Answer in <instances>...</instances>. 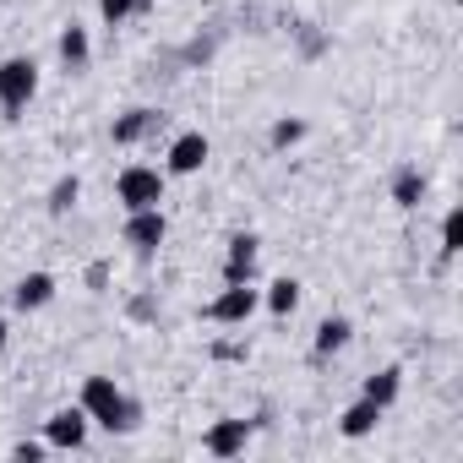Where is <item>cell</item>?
Returning <instances> with one entry per match:
<instances>
[{
	"label": "cell",
	"mask_w": 463,
	"mask_h": 463,
	"mask_svg": "<svg viewBox=\"0 0 463 463\" xmlns=\"http://www.w3.org/2000/svg\"><path fill=\"white\" fill-rule=\"evenodd\" d=\"M82 414L93 425H104V430H137L142 425V403L126 398L109 376H88L82 382Z\"/></svg>",
	"instance_id": "obj_1"
},
{
	"label": "cell",
	"mask_w": 463,
	"mask_h": 463,
	"mask_svg": "<svg viewBox=\"0 0 463 463\" xmlns=\"http://www.w3.org/2000/svg\"><path fill=\"white\" fill-rule=\"evenodd\" d=\"M39 93V61L33 55H6L0 61V109L6 115H23Z\"/></svg>",
	"instance_id": "obj_2"
},
{
	"label": "cell",
	"mask_w": 463,
	"mask_h": 463,
	"mask_svg": "<svg viewBox=\"0 0 463 463\" xmlns=\"http://www.w3.org/2000/svg\"><path fill=\"white\" fill-rule=\"evenodd\" d=\"M115 202L126 213H142V207H158L164 202V169H147V164H126L120 180H115Z\"/></svg>",
	"instance_id": "obj_3"
},
{
	"label": "cell",
	"mask_w": 463,
	"mask_h": 463,
	"mask_svg": "<svg viewBox=\"0 0 463 463\" xmlns=\"http://www.w3.org/2000/svg\"><path fill=\"white\" fill-rule=\"evenodd\" d=\"M257 306H262V289L257 284H223V295L207 306V322H218V327H246L257 317Z\"/></svg>",
	"instance_id": "obj_4"
},
{
	"label": "cell",
	"mask_w": 463,
	"mask_h": 463,
	"mask_svg": "<svg viewBox=\"0 0 463 463\" xmlns=\"http://www.w3.org/2000/svg\"><path fill=\"white\" fill-rule=\"evenodd\" d=\"M164 235H169V218H164V207H142V213H126V229H120V241H126L137 257H153V251L164 246Z\"/></svg>",
	"instance_id": "obj_5"
},
{
	"label": "cell",
	"mask_w": 463,
	"mask_h": 463,
	"mask_svg": "<svg viewBox=\"0 0 463 463\" xmlns=\"http://www.w3.org/2000/svg\"><path fill=\"white\" fill-rule=\"evenodd\" d=\"M88 414H82V403H71V409H55L50 420H44V441L50 447H61V452H77L82 441H88Z\"/></svg>",
	"instance_id": "obj_6"
},
{
	"label": "cell",
	"mask_w": 463,
	"mask_h": 463,
	"mask_svg": "<svg viewBox=\"0 0 463 463\" xmlns=\"http://www.w3.org/2000/svg\"><path fill=\"white\" fill-rule=\"evenodd\" d=\"M257 235H229V251H223V284H257Z\"/></svg>",
	"instance_id": "obj_7"
},
{
	"label": "cell",
	"mask_w": 463,
	"mask_h": 463,
	"mask_svg": "<svg viewBox=\"0 0 463 463\" xmlns=\"http://www.w3.org/2000/svg\"><path fill=\"white\" fill-rule=\"evenodd\" d=\"M202 447H207L213 458H241V452L251 447V420H218V425H207Z\"/></svg>",
	"instance_id": "obj_8"
},
{
	"label": "cell",
	"mask_w": 463,
	"mask_h": 463,
	"mask_svg": "<svg viewBox=\"0 0 463 463\" xmlns=\"http://www.w3.org/2000/svg\"><path fill=\"white\" fill-rule=\"evenodd\" d=\"M207 137L202 131H180L175 142H169V158H164V175H196L202 164H207Z\"/></svg>",
	"instance_id": "obj_9"
},
{
	"label": "cell",
	"mask_w": 463,
	"mask_h": 463,
	"mask_svg": "<svg viewBox=\"0 0 463 463\" xmlns=\"http://www.w3.org/2000/svg\"><path fill=\"white\" fill-rule=\"evenodd\" d=\"M382 414H387V409H382V403H371V398L360 392V398H354V403L338 414V430H344L349 441H360V436H371V430L382 425Z\"/></svg>",
	"instance_id": "obj_10"
},
{
	"label": "cell",
	"mask_w": 463,
	"mask_h": 463,
	"mask_svg": "<svg viewBox=\"0 0 463 463\" xmlns=\"http://www.w3.org/2000/svg\"><path fill=\"white\" fill-rule=\"evenodd\" d=\"M61 66L66 71H88V61H93V39H88V28H77V23H66L61 28Z\"/></svg>",
	"instance_id": "obj_11"
},
{
	"label": "cell",
	"mask_w": 463,
	"mask_h": 463,
	"mask_svg": "<svg viewBox=\"0 0 463 463\" xmlns=\"http://www.w3.org/2000/svg\"><path fill=\"white\" fill-rule=\"evenodd\" d=\"M153 126H158V109H126V115H115L109 137H115V147H137Z\"/></svg>",
	"instance_id": "obj_12"
},
{
	"label": "cell",
	"mask_w": 463,
	"mask_h": 463,
	"mask_svg": "<svg viewBox=\"0 0 463 463\" xmlns=\"http://www.w3.org/2000/svg\"><path fill=\"white\" fill-rule=\"evenodd\" d=\"M55 300V279L50 273H28V279H17V289H12V306L17 311H44Z\"/></svg>",
	"instance_id": "obj_13"
},
{
	"label": "cell",
	"mask_w": 463,
	"mask_h": 463,
	"mask_svg": "<svg viewBox=\"0 0 463 463\" xmlns=\"http://www.w3.org/2000/svg\"><path fill=\"white\" fill-rule=\"evenodd\" d=\"M349 338H354V322H349V317H327V322L317 327V344H311V349H317V360H333V354L349 349Z\"/></svg>",
	"instance_id": "obj_14"
},
{
	"label": "cell",
	"mask_w": 463,
	"mask_h": 463,
	"mask_svg": "<svg viewBox=\"0 0 463 463\" xmlns=\"http://www.w3.org/2000/svg\"><path fill=\"white\" fill-rule=\"evenodd\" d=\"M300 279H273L268 289H262V306L273 311V317H295V306H300Z\"/></svg>",
	"instance_id": "obj_15"
},
{
	"label": "cell",
	"mask_w": 463,
	"mask_h": 463,
	"mask_svg": "<svg viewBox=\"0 0 463 463\" xmlns=\"http://www.w3.org/2000/svg\"><path fill=\"white\" fill-rule=\"evenodd\" d=\"M398 392H403V371H398V365H382L376 376H365V398H371V403L392 409V403H398Z\"/></svg>",
	"instance_id": "obj_16"
},
{
	"label": "cell",
	"mask_w": 463,
	"mask_h": 463,
	"mask_svg": "<svg viewBox=\"0 0 463 463\" xmlns=\"http://www.w3.org/2000/svg\"><path fill=\"white\" fill-rule=\"evenodd\" d=\"M392 202H398V207H403V213H409V207H420V202H425V175H420V169H414V164H403V169H398V175H392Z\"/></svg>",
	"instance_id": "obj_17"
},
{
	"label": "cell",
	"mask_w": 463,
	"mask_h": 463,
	"mask_svg": "<svg viewBox=\"0 0 463 463\" xmlns=\"http://www.w3.org/2000/svg\"><path fill=\"white\" fill-rule=\"evenodd\" d=\"M77 202H82V180H77V175H61V180L50 185V196H44L50 218H66V213H71Z\"/></svg>",
	"instance_id": "obj_18"
},
{
	"label": "cell",
	"mask_w": 463,
	"mask_h": 463,
	"mask_svg": "<svg viewBox=\"0 0 463 463\" xmlns=\"http://www.w3.org/2000/svg\"><path fill=\"white\" fill-rule=\"evenodd\" d=\"M295 142H306V120H300V115H284V120H273V131H268V147H273V153H284V147H295Z\"/></svg>",
	"instance_id": "obj_19"
},
{
	"label": "cell",
	"mask_w": 463,
	"mask_h": 463,
	"mask_svg": "<svg viewBox=\"0 0 463 463\" xmlns=\"http://www.w3.org/2000/svg\"><path fill=\"white\" fill-rule=\"evenodd\" d=\"M463 251V213L452 207L447 218H441V257H458Z\"/></svg>",
	"instance_id": "obj_20"
},
{
	"label": "cell",
	"mask_w": 463,
	"mask_h": 463,
	"mask_svg": "<svg viewBox=\"0 0 463 463\" xmlns=\"http://www.w3.org/2000/svg\"><path fill=\"white\" fill-rule=\"evenodd\" d=\"M99 17H104L109 28H120L126 17H137V0H99Z\"/></svg>",
	"instance_id": "obj_21"
},
{
	"label": "cell",
	"mask_w": 463,
	"mask_h": 463,
	"mask_svg": "<svg viewBox=\"0 0 463 463\" xmlns=\"http://www.w3.org/2000/svg\"><path fill=\"white\" fill-rule=\"evenodd\" d=\"M131 317H137V322H153V317H158V300H153V295H137V300H131Z\"/></svg>",
	"instance_id": "obj_22"
},
{
	"label": "cell",
	"mask_w": 463,
	"mask_h": 463,
	"mask_svg": "<svg viewBox=\"0 0 463 463\" xmlns=\"http://www.w3.org/2000/svg\"><path fill=\"white\" fill-rule=\"evenodd\" d=\"M104 284H109V262H93V268H88V289L104 295Z\"/></svg>",
	"instance_id": "obj_23"
},
{
	"label": "cell",
	"mask_w": 463,
	"mask_h": 463,
	"mask_svg": "<svg viewBox=\"0 0 463 463\" xmlns=\"http://www.w3.org/2000/svg\"><path fill=\"white\" fill-rule=\"evenodd\" d=\"M12 458H28V463H39V458H44V441H17V447H12Z\"/></svg>",
	"instance_id": "obj_24"
},
{
	"label": "cell",
	"mask_w": 463,
	"mask_h": 463,
	"mask_svg": "<svg viewBox=\"0 0 463 463\" xmlns=\"http://www.w3.org/2000/svg\"><path fill=\"white\" fill-rule=\"evenodd\" d=\"M6 333H12V327H6V322H0V349H6Z\"/></svg>",
	"instance_id": "obj_25"
},
{
	"label": "cell",
	"mask_w": 463,
	"mask_h": 463,
	"mask_svg": "<svg viewBox=\"0 0 463 463\" xmlns=\"http://www.w3.org/2000/svg\"><path fill=\"white\" fill-rule=\"evenodd\" d=\"M137 12H153V0H137Z\"/></svg>",
	"instance_id": "obj_26"
}]
</instances>
